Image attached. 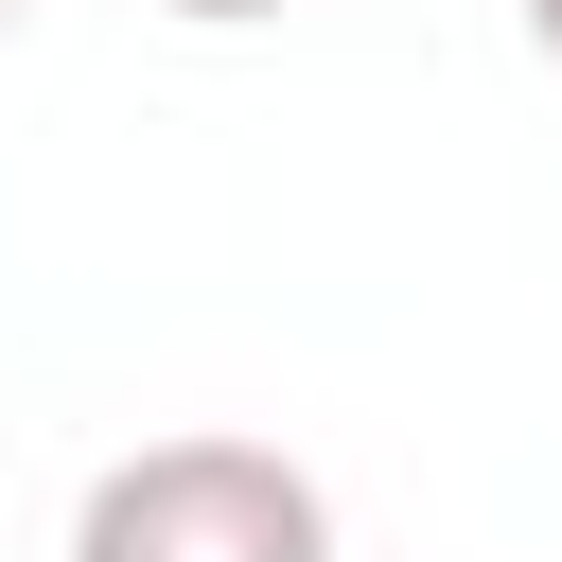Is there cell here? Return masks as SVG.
Listing matches in <instances>:
<instances>
[{
	"label": "cell",
	"mask_w": 562,
	"mask_h": 562,
	"mask_svg": "<svg viewBox=\"0 0 562 562\" xmlns=\"http://www.w3.org/2000/svg\"><path fill=\"white\" fill-rule=\"evenodd\" d=\"M70 562H334V492L281 439H140L70 492Z\"/></svg>",
	"instance_id": "obj_1"
},
{
	"label": "cell",
	"mask_w": 562,
	"mask_h": 562,
	"mask_svg": "<svg viewBox=\"0 0 562 562\" xmlns=\"http://www.w3.org/2000/svg\"><path fill=\"white\" fill-rule=\"evenodd\" d=\"M193 35H246V18H299V0H176Z\"/></svg>",
	"instance_id": "obj_2"
},
{
	"label": "cell",
	"mask_w": 562,
	"mask_h": 562,
	"mask_svg": "<svg viewBox=\"0 0 562 562\" xmlns=\"http://www.w3.org/2000/svg\"><path fill=\"white\" fill-rule=\"evenodd\" d=\"M509 18H527V53H544V70H562V0H509Z\"/></svg>",
	"instance_id": "obj_3"
},
{
	"label": "cell",
	"mask_w": 562,
	"mask_h": 562,
	"mask_svg": "<svg viewBox=\"0 0 562 562\" xmlns=\"http://www.w3.org/2000/svg\"><path fill=\"white\" fill-rule=\"evenodd\" d=\"M0 18H18V0H0Z\"/></svg>",
	"instance_id": "obj_4"
}]
</instances>
